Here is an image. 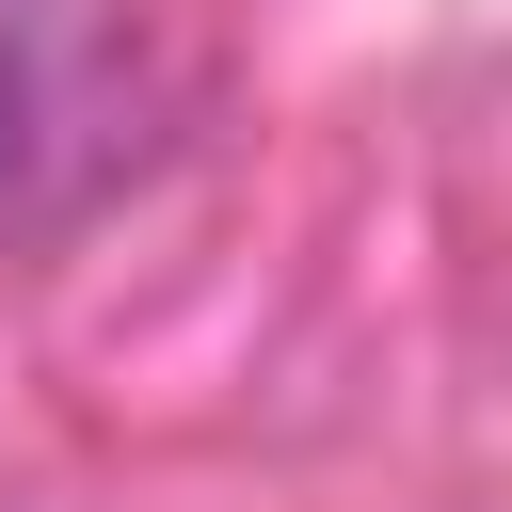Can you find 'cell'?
<instances>
[{"label": "cell", "mask_w": 512, "mask_h": 512, "mask_svg": "<svg viewBox=\"0 0 512 512\" xmlns=\"http://www.w3.org/2000/svg\"><path fill=\"white\" fill-rule=\"evenodd\" d=\"M128 96V0H0V208L64 192L112 144Z\"/></svg>", "instance_id": "cell-1"}]
</instances>
